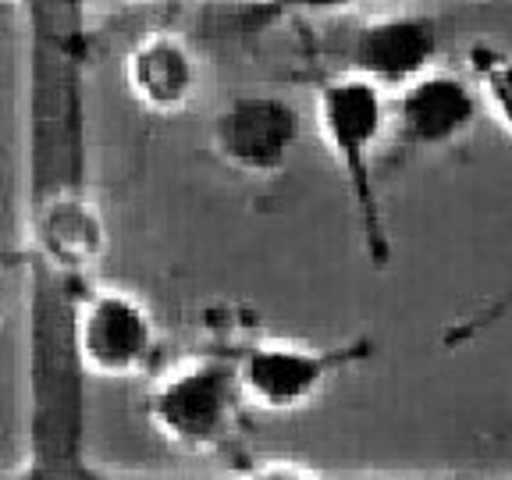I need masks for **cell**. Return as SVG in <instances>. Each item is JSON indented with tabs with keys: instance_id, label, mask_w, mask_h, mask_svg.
Masks as SVG:
<instances>
[{
	"instance_id": "6da1fadb",
	"label": "cell",
	"mask_w": 512,
	"mask_h": 480,
	"mask_svg": "<svg viewBox=\"0 0 512 480\" xmlns=\"http://www.w3.org/2000/svg\"><path fill=\"white\" fill-rule=\"evenodd\" d=\"M313 118H317L320 139L345 178V189H349L352 207L360 217L367 253L377 264H384L388 260V232H384L381 200H377L374 153L392 136L388 89L363 79V75L335 72L317 82Z\"/></svg>"
},
{
	"instance_id": "7a4b0ae2",
	"label": "cell",
	"mask_w": 512,
	"mask_h": 480,
	"mask_svg": "<svg viewBox=\"0 0 512 480\" xmlns=\"http://www.w3.org/2000/svg\"><path fill=\"white\" fill-rule=\"evenodd\" d=\"M242 392L232 356H189L168 367L146 395V420L164 441L224 456L239 448Z\"/></svg>"
},
{
	"instance_id": "3957f363",
	"label": "cell",
	"mask_w": 512,
	"mask_h": 480,
	"mask_svg": "<svg viewBox=\"0 0 512 480\" xmlns=\"http://www.w3.org/2000/svg\"><path fill=\"white\" fill-rule=\"evenodd\" d=\"M370 356L367 342L310 345L296 338H260L232 356L246 402L267 413H292L328 392L342 370Z\"/></svg>"
},
{
	"instance_id": "277c9868",
	"label": "cell",
	"mask_w": 512,
	"mask_h": 480,
	"mask_svg": "<svg viewBox=\"0 0 512 480\" xmlns=\"http://www.w3.org/2000/svg\"><path fill=\"white\" fill-rule=\"evenodd\" d=\"M72 342L82 370L93 377H139L157 352V324L146 303L114 285H79Z\"/></svg>"
},
{
	"instance_id": "5b68a950",
	"label": "cell",
	"mask_w": 512,
	"mask_h": 480,
	"mask_svg": "<svg viewBox=\"0 0 512 480\" xmlns=\"http://www.w3.org/2000/svg\"><path fill=\"white\" fill-rule=\"evenodd\" d=\"M303 139V114L278 93H235L210 118V150L246 178H274Z\"/></svg>"
},
{
	"instance_id": "8992f818",
	"label": "cell",
	"mask_w": 512,
	"mask_h": 480,
	"mask_svg": "<svg viewBox=\"0 0 512 480\" xmlns=\"http://www.w3.org/2000/svg\"><path fill=\"white\" fill-rule=\"evenodd\" d=\"M484 114L473 79L431 68L392 100V136L409 150H448L463 143Z\"/></svg>"
},
{
	"instance_id": "52a82bcc",
	"label": "cell",
	"mask_w": 512,
	"mask_h": 480,
	"mask_svg": "<svg viewBox=\"0 0 512 480\" xmlns=\"http://www.w3.org/2000/svg\"><path fill=\"white\" fill-rule=\"evenodd\" d=\"M438 57V22L420 11H392L356 25L345 43L342 72L363 75L381 89H406L434 68Z\"/></svg>"
},
{
	"instance_id": "ba28073f",
	"label": "cell",
	"mask_w": 512,
	"mask_h": 480,
	"mask_svg": "<svg viewBox=\"0 0 512 480\" xmlns=\"http://www.w3.org/2000/svg\"><path fill=\"white\" fill-rule=\"evenodd\" d=\"M128 93L150 114H182L203 86V61L185 36L153 29L125 57Z\"/></svg>"
},
{
	"instance_id": "9c48e42d",
	"label": "cell",
	"mask_w": 512,
	"mask_h": 480,
	"mask_svg": "<svg viewBox=\"0 0 512 480\" xmlns=\"http://www.w3.org/2000/svg\"><path fill=\"white\" fill-rule=\"evenodd\" d=\"M466 57H470L473 86L484 100V114L505 136H512V50L495 43H473Z\"/></svg>"
},
{
	"instance_id": "30bf717a",
	"label": "cell",
	"mask_w": 512,
	"mask_h": 480,
	"mask_svg": "<svg viewBox=\"0 0 512 480\" xmlns=\"http://www.w3.org/2000/svg\"><path fill=\"white\" fill-rule=\"evenodd\" d=\"M246 480H328V477L296 463V459H260V463L249 466Z\"/></svg>"
},
{
	"instance_id": "8fae6325",
	"label": "cell",
	"mask_w": 512,
	"mask_h": 480,
	"mask_svg": "<svg viewBox=\"0 0 512 480\" xmlns=\"http://www.w3.org/2000/svg\"><path fill=\"white\" fill-rule=\"evenodd\" d=\"M288 4H299V8L324 11V8H345V4H356V0H288Z\"/></svg>"
},
{
	"instance_id": "7c38bea8",
	"label": "cell",
	"mask_w": 512,
	"mask_h": 480,
	"mask_svg": "<svg viewBox=\"0 0 512 480\" xmlns=\"http://www.w3.org/2000/svg\"><path fill=\"white\" fill-rule=\"evenodd\" d=\"M82 4H96V0H82Z\"/></svg>"
}]
</instances>
